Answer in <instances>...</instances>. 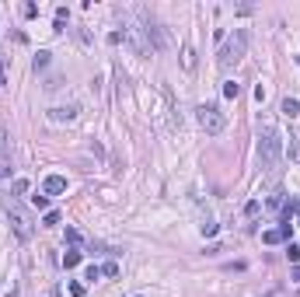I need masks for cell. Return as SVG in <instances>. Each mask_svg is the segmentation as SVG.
<instances>
[{
	"label": "cell",
	"mask_w": 300,
	"mask_h": 297,
	"mask_svg": "<svg viewBox=\"0 0 300 297\" xmlns=\"http://www.w3.org/2000/svg\"><path fill=\"white\" fill-rule=\"evenodd\" d=\"M258 161H262V168L265 171H279V161H283V140H279V133L272 130V126H262L258 130Z\"/></svg>",
	"instance_id": "cell-1"
},
{
	"label": "cell",
	"mask_w": 300,
	"mask_h": 297,
	"mask_svg": "<svg viewBox=\"0 0 300 297\" xmlns=\"http://www.w3.org/2000/svg\"><path fill=\"white\" fill-rule=\"evenodd\" d=\"M244 46H248V32H244V28H237L234 35H227L224 46H220V53H217V63H220V70H230V67H237V63H241V56H244Z\"/></svg>",
	"instance_id": "cell-2"
},
{
	"label": "cell",
	"mask_w": 300,
	"mask_h": 297,
	"mask_svg": "<svg viewBox=\"0 0 300 297\" xmlns=\"http://www.w3.org/2000/svg\"><path fill=\"white\" fill-rule=\"evenodd\" d=\"M4 214H7V221H11V231H14V238H18V241H28V238L35 234V227H32V217L21 210V203H18L14 196H7V200H4Z\"/></svg>",
	"instance_id": "cell-3"
},
{
	"label": "cell",
	"mask_w": 300,
	"mask_h": 297,
	"mask_svg": "<svg viewBox=\"0 0 300 297\" xmlns=\"http://www.w3.org/2000/svg\"><path fill=\"white\" fill-rule=\"evenodd\" d=\"M196 119H199V126H203L210 137L224 133V126H227V116L220 112V105H199V109H196Z\"/></svg>",
	"instance_id": "cell-4"
},
{
	"label": "cell",
	"mask_w": 300,
	"mask_h": 297,
	"mask_svg": "<svg viewBox=\"0 0 300 297\" xmlns=\"http://www.w3.org/2000/svg\"><path fill=\"white\" fill-rule=\"evenodd\" d=\"M42 192H46V196H63V192H67V178H63V175H49V178L42 182Z\"/></svg>",
	"instance_id": "cell-5"
},
{
	"label": "cell",
	"mask_w": 300,
	"mask_h": 297,
	"mask_svg": "<svg viewBox=\"0 0 300 297\" xmlns=\"http://www.w3.org/2000/svg\"><path fill=\"white\" fill-rule=\"evenodd\" d=\"M77 112H80L77 105H60V109H53V112H49V123H74Z\"/></svg>",
	"instance_id": "cell-6"
},
{
	"label": "cell",
	"mask_w": 300,
	"mask_h": 297,
	"mask_svg": "<svg viewBox=\"0 0 300 297\" xmlns=\"http://www.w3.org/2000/svg\"><path fill=\"white\" fill-rule=\"evenodd\" d=\"M286 238H290V224H279V227H272V231H265V234H262V241H265V245H283Z\"/></svg>",
	"instance_id": "cell-7"
},
{
	"label": "cell",
	"mask_w": 300,
	"mask_h": 297,
	"mask_svg": "<svg viewBox=\"0 0 300 297\" xmlns=\"http://www.w3.org/2000/svg\"><path fill=\"white\" fill-rule=\"evenodd\" d=\"M279 112L293 119V116H297V112H300V102H297V98H283V105H279Z\"/></svg>",
	"instance_id": "cell-8"
},
{
	"label": "cell",
	"mask_w": 300,
	"mask_h": 297,
	"mask_svg": "<svg viewBox=\"0 0 300 297\" xmlns=\"http://www.w3.org/2000/svg\"><path fill=\"white\" fill-rule=\"evenodd\" d=\"M28 192V178H14V185H11V196L18 200V196H25Z\"/></svg>",
	"instance_id": "cell-9"
},
{
	"label": "cell",
	"mask_w": 300,
	"mask_h": 297,
	"mask_svg": "<svg viewBox=\"0 0 300 297\" xmlns=\"http://www.w3.org/2000/svg\"><path fill=\"white\" fill-rule=\"evenodd\" d=\"M182 63H185V70H192V67H196V49H192V46H185V53H182Z\"/></svg>",
	"instance_id": "cell-10"
},
{
	"label": "cell",
	"mask_w": 300,
	"mask_h": 297,
	"mask_svg": "<svg viewBox=\"0 0 300 297\" xmlns=\"http://www.w3.org/2000/svg\"><path fill=\"white\" fill-rule=\"evenodd\" d=\"M237 94H241V84H237V80H227L224 84V98H237Z\"/></svg>",
	"instance_id": "cell-11"
},
{
	"label": "cell",
	"mask_w": 300,
	"mask_h": 297,
	"mask_svg": "<svg viewBox=\"0 0 300 297\" xmlns=\"http://www.w3.org/2000/svg\"><path fill=\"white\" fill-rule=\"evenodd\" d=\"M63 266H67V269L80 266V252H67V255H63Z\"/></svg>",
	"instance_id": "cell-12"
},
{
	"label": "cell",
	"mask_w": 300,
	"mask_h": 297,
	"mask_svg": "<svg viewBox=\"0 0 300 297\" xmlns=\"http://www.w3.org/2000/svg\"><path fill=\"white\" fill-rule=\"evenodd\" d=\"M32 207H35V210H46V214H49V196H32Z\"/></svg>",
	"instance_id": "cell-13"
},
{
	"label": "cell",
	"mask_w": 300,
	"mask_h": 297,
	"mask_svg": "<svg viewBox=\"0 0 300 297\" xmlns=\"http://www.w3.org/2000/svg\"><path fill=\"white\" fill-rule=\"evenodd\" d=\"M199 231H203L206 238H213V234H217V224H213V221H210V217H206V221L199 224Z\"/></svg>",
	"instance_id": "cell-14"
},
{
	"label": "cell",
	"mask_w": 300,
	"mask_h": 297,
	"mask_svg": "<svg viewBox=\"0 0 300 297\" xmlns=\"http://www.w3.org/2000/svg\"><path fill=\"white\" fill-rule=\"evenodd\" d=\"M258 210H262V203H258V200H251V203L244 207V217H258Z\"/></svg>",
	"instance_id": "cell-15"
},
{
	"label": "cell",
	"mask_w": 300,
	"mask_h": 297,
	"mask_svg": "<svg viewBox=\"0 0 300 297\" xmlns=\"http://www.w3.org/2000/svg\"><path fill=\"white\" fill-rule=\"evenodd\" d=\"M101 276H119V262H105L101 266Z\"/></svg>",
	"instance_id": "cell-16"
},
{
	"label": "cell",
	"mask_w": 300,
	"mask_h": 297,
	"mask_svg": "<svg viewBox=\"0 0 300 297\" xmlns=\"http://www.w3.org/2000/svg\"><path fill=\"white\" fill-rule=\"evenodd\" d=\"M42 224H46V227H56V224H60V214H56V210H49V214L42 217Z\"/></svg>",
	"instance_id": "cell-17"
},
{
	"label": "cell",
	"mask_w": 300,
	"mask_h": 297,
	"mask_svg": "<svg viewBox=\"0 0 300 297\" xmlns=\"http://www.w3.org/2000/svg\"><path fill=\"white\" fill-rule=\"evenodd\" d=\"M98 276H101V266H87L84 269V280H98Z\"/></svg>",
	"instance_id": "cell-18"
},
{
	"label": "cell",
	"mask_w": 300,
	"mask_h": 297,
	"mask_svg": "<svg viewBox=\"0 0 300 297\" xmlns=\"http://www.w3.org/2000/svg\"><path fill=\"white\" fill-rule=\"evenodd\" d=\"M286 259H290V262H300V248L297 245H286Z\"/></svg>",
	"instance_id": "cell-19"
},
{
	"label": "cell",
	"mask_w": 300,
	"mask_h": 297,
	"mask_svg": "<svg viewBox=\"0 0 300 297\" xmlns=\"http://www.w3.org/2000/svg\"><path fill=\"white\" fill-rule=\"evenodd\" d=\"M42 67H49V53H39L35 56V70H42Z\"/></svg>",
	"instance_id": "cell-20"
},
{
	"label": "cell",
	"mask_w": 300,
	"mask_h": 297,
	"mask_svg": "<svg viewBox=\"0 0 300 297\" xmlns=\"http://www.w3.org/2000/svg\"><path fill=\"white\" fill-rule=\"evenodd\" d=\"M67 241H70V245H80V231H74V227H67Z\"/></svg>",
	"instance_id": "cell-21"
},
{
	"label": "cell",
	"mask_w": 300,
	"mask_h": 297,
	"mask_svg": "<svg viewBox=\"0 0 300 297\" xmlns=\"http://www.w3.org/2000/svg\"><path fill=\"white\" fill-rule=\"evenodd\" d=\"M70 294H74V297H84V283H77V280H74V283H70Z\"/></svg>",
	"instance_id": "cell-22"
},
{
	"label": "cell",
	"mask_w": 300,
	"mask_h": 297,
	"mask_svg": "<svg viewBox=\"0 0 300 297\" xmlns=\"http://www.w3.org/2000/svg\"><path fill=\"white\" fill-rule=\"evenodd\" d=\"M0 154H7V130H0Z\"/></svg>",
	"instance_id": "cell-23"
},
{
	"label": "cell",
	"mask_w": 300,
	"mask_h": 297,
	"mask_svg": "<svg viewBox=\"0 0 300 297\" xmlns=\"http://www.w3.org/2000/svg\"><path fill=\"white\" fill-rule=\"evenodd\" d=\"M7 175H11V168H4V164H0V178H7Z\"/></svg>",
	"instance_id": "cell-24"
},
{
	"label": "cell",
	"mask_w": 300,
	"mask_h": 297,
	"mask_svg": "<svg viewBox=\"0 0 300 297\" xmlns=\"http://www.w3.org/2000/svg\"><path fill=\"white\" fill-rule=\"evenodd\" d=\"M0 84H4V74H0Z\"/></svg>",
	"instance_id": "cell-25"
},
{
	"label": "cell",
	"mask_w": 300,
	"mask_h": 297,
	"mask_svg": "<svg viewBox=\"0 0 300 297\" xmlns=\"http://www.w3.org/2000/svg\"><path fill=\"white\" fill-rule=\"evenodd\" d=\"M297 63H300V56H297Z\"/></svg>",
	"instance_id": "cell-26"
}]
</instances>
